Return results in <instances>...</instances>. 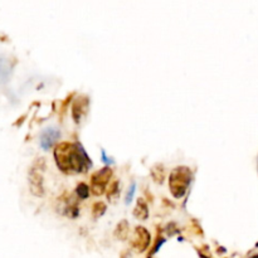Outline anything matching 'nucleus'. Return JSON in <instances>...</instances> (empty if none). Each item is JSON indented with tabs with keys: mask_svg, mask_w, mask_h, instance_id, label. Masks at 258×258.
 <instances>
[{
	"mask_svg": "<svg viewBox=\"0 0 258 258\" xmlns=\"http://www.w3.org/2000/svg\"><path fill=\"white\" fill-rule=\"evenodd\" d=\"M54 159L59 170L64 174L86 173L91 168V159L82 146L76 143L64 141L55 146Z\"/></svg>",
	"mask_w": 258,
	"mask_h": 258,
	"instance_id": "obj_1",
	"label": "nucleus"
},
{
	"mask_svg": "<svg viewBox=\"0 0 258 258\" xmlns=\"http://www.w3.org/2000/svg\"><path fill=\"white\" fill-rule=\"evenodd\" d=\"M191 183V170L188 166H178L169 176V188L176 199L183 198Z\"/></svg>",
	"mask_w": 258,
	"mask_h": 258,
	"instance_id": "obj_2",
	"label": "nucleus"
},
{
	"mask_svg": "<svg viewBox=\"0 0 258 258\" xmlns=\"http://www.w3.org/2000/svg\"><path fill=\"white\" fill-rule=\"evenodd\" d=\"M111 176H112V170L110 168H103L101 170L96 171L92 176H91V190L93 191L95 196H101L105 191L106 185L110 181Z\"/></svg>",
	"mask_w": 258,
	"mask_h": 258,
	"instance_id": "obj_3",
	"label": "nucleus"
},
{
	"mask_svg": "<svg viewBox=\"0 0 258 258\" xmlns=\"http://www.w3.org/2000/svg\"><path fill=\"white\" fill-rule=\"evenodd\" d=\"M43 169H44V161L40 159L37 161L34 166H33L32 171H30V188H32L33 194L35 196L42 197L44 194V189H43Z\"/></svg>",
	"mask_w": 258,
	"mask_h": 258,
	"instance_id": "obj_4",
	"label": "nucleus"
},
{
	"mask_svg": "<svg viewBox=\"0 0 258 258\" xmlns=\"http://www.w3.org/2000/svg\"><path fill=\"white\" fill-rule=\"evenodd\" d=\"M151 241L150 233L148 232V229L144 228V227H136L135 233H134V239H133V246L138 249L139 252H144L149 247Z\"/></svg>",
	"mask_w": 258,
	"mask_h": 258,
	"instance_id": "obj_5",
	"label": "nucleus"
},
{
	"mask_svg": "<svg viewBox=\"0 0 258 258\" xmlns=\"http://www.w3.org/2000/svg\"><path fill=\"white\" fill-rule=\"evenodd\" d=\"M88 105H90V98L87 96H80L75 100L72 106V116L76 123L81 121V118L87 113Z\"/></svg>",
	"mask_w": 258,
	"mask_h": 258,
	"instance_id": "obj_6",
	"label": "nucleus"
},
{
	"mask_svg": "<svg viewBox=\"0 0 258 258\" xmlns=\"http://www.w3.org/2000/svg\"><path fill=\"white\" fill-rule=\"evenodd\" d=\"M59 136L60 134L57 128L54 127L45 128V130L42 133V135H40V146H42V149H44V150H49V149L53 146V144H54V141L57 140V139H59Z\"/></svg>",
	"mask_w": 258,
	"mask_h": 258,
	"instance_id": "obj_7",
	"label": "nucleus"
},
{
	"mask_svg": "<svg viewBox=\"0 0 258 258\" xmlns=\"http://www.w3.org/2000/svg\"><path fill=\"white\" fill-rule=\"evenodd\" d=\"M134 216L138 219H140V221H144V219H146L149 217L148 204L145 203L144 199H139L138 201L135 209H134Z\"/></svg>",
	"mask_w": 258,
	"mask_h": 258,
	"instance_id": "obj_8",
	"label": "nucleus"
},
{
	"mask_svg": "<svg viewBox=\"0 0 258 258\" xmlns=\"http://www.w3.org/2000/svg\"><path fill=\"white\" fill-rule=\"evenodd\" d=\"M10 70H12V67H10L9 62L4 57H0V83L7 82V80L10 76V72H12Z\"/></svg>",
	"mask_w": 258,
	"mask_h": 258,
	"instance_id": "obj_9",
	"label": "nucleus"
},
{
	"mask_svg": "<svg viewBox=\"0 0 258 258\" xmlns=\"http://www.w3.org/2000/svg\"><path fill=\"white\" fill-rule=\"evenodd\" d=\"M151 176L156 183H163L164 178H165V171H164V166L161 164H156L151 169Z\"/></svg>",
	"mask_w": 258,
	"mask_h": 258,
	"instance_id": "obj_10",
	"label": "nucleus"
},
{
	"mask_svg": "<svg viewBox=\"0 0 258 258\" xmlns=\"http://www.w3.org/2000/svg\"><path fill=\"white\" fill-rule=\"evenodd\" d=\"M115 236L117 237L118 239H121V241H123V239L127 238V236H128V223L127 222L122 221L118 223V226L116 227Z\"/></svg>",
	"mask_w": 258,
	"mask_h": 258,
	"instance_id": "obj_11",
	"label": "nucleus"
},
{
	"mask_svg": "<svg viewBox=\"0 0 258 258\" xmlns=\"http://www.w3.org/2000/svg\"><path fill=\"white\" fill-rule=\"evenodd\" d=\"M118 191H120V186H118V181L115 180L112 184L110 185V188H108V193H107V197L110 201H113V199H117L118 197Z\"/></svg>",
	"mask_w": 258,
	"mask_h": 258,
	"instance_id": "obj_12",
	"label": "nucleus"
},
{
	"mask_svg": "<svg viewBox=\"0 0 258 258\" xmlns=\"http://www.w3.org/2000/svg\"><path fill=\"white\" fill-rule=\"evenodd\" d=\"M105 212H106V204L102 203V202H97L92 208V213L95 218H98V217L103 216Z\"/></svg>",
	"mask_w": 258,
	"mask_h": 258,
	"instance_id": "obj_13",
	"label": "nucleus"
},
{
	"mask_svg": "<svg viewBox=\"0 0 258 258\" xmlns=\"http://www.w3.org/2000/svg\"><path fill=\"white\" fill-rule=\"evenodd\" d=\"M76 191H77V194H78V197H80V198L86 199L88 196H90V186L86 185L85 183H81L80 185L77 186V190H76Z\"/></svg>",
	"mask_w": 258,
	"mask_h": 258,
	"instance_id": "obj_14",
	"label": "nucleus"
},
{
	"mask_svg": "<svg viewBox=\"0 0 258 258\" xmlns=\"http://www.w3.org/2000/svg\"><path fill=\"white\" fill-rule=\"evenodd\" d=\"M135 190H136V184L133 183V184H131L130 188H128L127 194H126V198H125V203L126 204L131 203V201H133V198H134V194H135Z\"/></svg>",
	"mask_w": 258,
	"mask_h": 258,
	"instance_id": "obj_15",
	"label": "nucleus"
},
{
	"mask_svg": "<svg viewBox=\"0 0 258 258\" xmlns=\"http://www.w3.org/2000/svg\"><path fill=\"white\" fill-rule=\"evenodd\" d=\"M102 159H103V161H105V163H111L110 159H108L107 156H106V153H105V151H102Z\"/></svg>",
	"mask_w": 258,
	"mask_h": 258,
	"instance_id": "obj_16",
	"label": "nucleus"
},
{
	"mask_svg": "<svg viewBox=\"0 0 258 258\" xmlns=\"http://www.w3.org/2000/svg\"><path fill=\"white\" fill-rule=\"evenodd\" d=\"M251 258H258V254H256V256H253V257H251Z\"/></svg>",
	"mask_w": 258,
	"mask_h": 258,
	"instance_id": "obj_17",
	"label": "nucleus"
}]
</instances>
